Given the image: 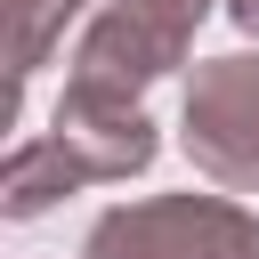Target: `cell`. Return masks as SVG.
Wrapping results in <instances>:
<instances>
[{
	"label": "cell",
	"instance_id": "obj_3",
	"mask_svg": "<svg viewBox=\"0 0 259 259\" xmlns=\"http://www.w3.org/2000/svg\"><path fill=\"white\" fill-rule=\"evenodd\" d=\"M49 138L81 162V178H138V170H154V154H162V130L146 121V105L97 97V89H81V81H65V97H57V113H49Z\"/></svg>",
	"mask_w": 259,
	"mask_h": 259
},
{
	"label": "cell",
	"instance_id": "obj_2",
	"mask_svg": "<svg viewBox=\"0 0 259 259\" xmlns=\"http://www.w3.org/2000/svg\"><path fill=\"white\" fill-rule=\"evenodd\" d=\"M178 146H186V162H194L210 186L259 194V57H251V49L202 57V65L186 73Z\"/></svg>",
	"mask_w": 259,
	"mask_h": 259
},
{
	"label": "cell",
	"instance_id": "obj_4",
	"mask_svg": "<svg viewBox=\"0 0 259 259\" xmlns=\"http://www.w3.org/2000/svg\"><path fill=\"white\" fill-rule=\"evenodd\" d=\"M178 65H186V49H178L170 32L121 16V8H97V16L81 24V40H73V81L97 89V97H130V105H138L162 73H178Z\"/></svg>",
	"mask_w": 259,
	"mask_h": 259
},
{
	"label": "cell",
	"instance_id": "obj_6",
	"mask_svg": "<svg viewBox=\"0 0 259 259\" xmlns=\"http://www.w3.org/2000/svg\"><path fill=\"white\" fill-rule=\"evenodd\" d=\"M73 16H81V0H8V73H16V89L57 57Z\"/></svg>",
	"mask_w": 259,
	"mask_h": 259
},
{
	"label": "cell",
	"instance_id": "obj_8",
	"mask_svg": "<svg viewBox=\"0 0 259 259\" xmlns=\"http://www.w3.org/2000/svg\"><path fill=\"white\" fill-rule=\"evenodd\" d=\"M227 16H235V32H251V40H259V0H227Z\"/></svg>",
	"mask_w": 259,
	"mask_h": 259
},
{
	"label": "cell",
	"instance_id": "obj_5",
	"mask_svg": "<svg viewBox=\"0 0 259 259\" xmlns=\"http://www.w3.org/2000/svg\"><path fill=\"white\" fill-rule=\"evenodd\" d=\"M73 186H89L81 162H73L57 138H24V146L0 162V219H40V210H57V194H73Z\"/></svg>",
	"mask_w": 259,
	"mask_h": 259
},
{
	"label": "cell",
	"instance_id": "obj_7",
	"mask_svg": "<svg viewBox=\"0 0 259 259\" xmlns=\"http://www.w3.org/2000/svg\"><path fill=\"white\" fill-rule=\"evenodd\" d=\"M121 16H138V24H154V32H170L178 49L194 40V24L210 16V0H113Z\"/></svg>",
	"mask_w": 259,
	"mask_h": 259
},
{
	"label": "cell",
	"instance_id": "obj_1",
	"mask_svg": "<svg viewBox=\"0 0 259 259\" xmlns=\"http://www.w3.org/2000/svg\"><path fill=\"white\" fill-rule=\"evenodd\" d=\"M81 259H259V210L235 194H146L113 202Z\"/></svg>",
	"mask_w": 259,
	"mask_h": 259
}]
</instances>
